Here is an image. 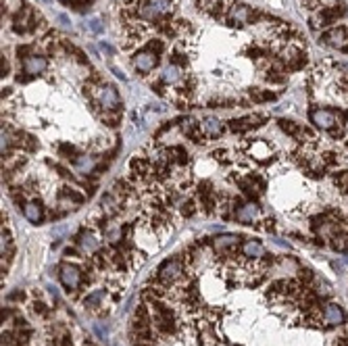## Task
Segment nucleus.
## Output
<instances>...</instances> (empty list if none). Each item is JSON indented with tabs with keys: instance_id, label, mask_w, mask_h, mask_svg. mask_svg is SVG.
Listing matches in <instances>:
<instances>
[{
	"instance_id": "obj_1",
	"label": "nucleus",
	"mask_w": 348,
	"mask_h": 346,
	"mask_svg": "<svg viewBox=\"0 0 348 346\" xmlns=\"http://www.w3.org/2000/svg\"><path fill=\"white\" fill-rule=\"evenodd\" d=\"M171 11H173L171 0H146V3H142L140 9H138V15L146 21H155V19L169 15Z\"/></svg>"
},
{
	"instance_id": "obj_2",
	"label": "nucleus",
	"mask_w": 348,
	"mask_h": 346,
	"mask_svg": "<svg viewBox=\"0 0 348 346\" xmlns=\"http://www.w3.org/2000/svg\"><path fill=\"white\" fill-rule=\"evenodd\" d=\"M96 98H98V104L104 108V110H115L119 106V94L113 86H100V88H96Z\"/></svg>"
},
{
	"instance_id": "obj_3",
	"label": "nucleus",
	"mask_w": 348,
	"mask_h": 346,
	"mask_svg": "<svg viewBox=\"0 0 348 346\" xmlns=\"http://www.w3.org/2000/svg\"><path fill=\"white\" fill-rule=\"evenodd\" d=\"M311 123H315L321 130H331L338 123V115L327 108H317V110H311Z\"/></svg>"
},
{
	"instance_id": "obj_4",
	"label": "nucleus",
	"mask_w": 348,
	"mask_h": 346,
	"mask_svg": "<svg viewBox=\"0 0 348 346\" xmlns=\"http://www.w3.org/2000/svg\"><path fill=\"white\" fill-rule=\"evenodd\" d=\"M132 63H134V67H136L140 73H148V71H152V69H155V65H157V54L150 52V50H142V52L136 54Z\"/></svg>"
},
{
	"instance_id": "obj_5",
	"label": "nucleus",
	"mask_w": 348,
	"mask_h": 346,
	"mask_svg": "<svg viewBox=\"0 0 348 346\" xmlns=\"http://www.w3.org/2000/svg\"><path fill=\"white\" fill-rule=\"evenodd\" d=\"M59 271H61L59 275H61V282H63L65 288L75 290V288L79 286V282H81V273H79L77 267H73V265H61Z\"/></svg>"
},
{
	"instance_id": "obj_6",
	"label": "nucleus",
	"mask_w": 348,
	"mask_h": 346,
	"mask_svg": "<svg viewBox=\"0 0 348 346\" xmlns=\"http://www.w3.org/2000/svg\"><path fill=\"white\" fill-rule=\"evenodd\" d=\"M250 17H253V13H250L248 5H242V3H236L229 9V15H227L231 25H244V23L250 21Z\"/></svg>"
},
{
	"instance_id": "obj_7",
	"label": "nucleus",
	"mask_w": 348,
	"mask_h": 346,
	"mask_svg": "<svg viewBox=\"0 0 348 346\" xmlns=\"http://www.w3.org/2000/svg\"><path fill=\"white\" fill-rule=\"evenodd\" d=\"M179 273H182V265H179V261H177V259L165 261L163 265H161V269H159L161 280H165V282H171V280L179 278Z\"/></svg>"
},
{
	"instance_id": "obj_8",
	"label": "nucleus",
	"mask_w": 348,
	"mask_h": 346,
	"mask_svg": "<svg viewBox=\"0 0 348 346\" xmlns=\"http://www.w3.org/2000/svg\"><path fill=\"white\" fill-rule=\"evenodd\" d=\"M48 67V61L44 57H27L23 61V71L27 75H38V73H44Z\"/></svg>"
},
{
	"instance_id": "obj_9",
	"label": "nucleus",
	"mask_w": 348,
	"mask_h": 346,
	"mask_svg": "<svg viewBox=\"0 0 348 346\" xmlns=\"http://www.w3.org/2000/svg\"><path fill=\"white\" fill-rule=\"evenodd\" d=\"M200 128H202V132H204V136H208V138H219L221 132H223V123H221L219 119H215V117H204L202 123H200Z\"/></svg>"
},
{
	"instance_id": "obj_10",
	"label": "nucleus",
	"mask_w": 348,
	"mask_h": 346,
	"mask_svg": "<svg viewBox=\"0 0 348 346\" xmlns=\"http://www.w3.org/2000/svg\"><path fill=\"white\" fill-rule=\"evenodd\" d=\"M257 215H259V209H257L255 202H246L236 211V219H238L240 223H253Z\"/></svg>"
},
{
	"instance_id": "obj_11",
	"label": "nucleus",
	"mask_w": 348,
	"mask_h": 346,
	"mask_svg": "<svg viewBox=\"0 0 348 346\" xmlns=\"http://www.w3.org/2000/svg\"><path fill=\"white\" fill-rule=\"evenodd\" d=\"M323 40L329 44V46H336V48H344L346 44H348V32L346 30H331V32H327L325 36H323Z\"/></svg>"
},
{
	"instance_id": "obj_12",
	"label": "nucleus",
	"mask_w": 348,
	"mask_h": 346,
	"mask_svg": "<svg viewBox=\"0 0 348 346\" xmlns=\"http://www.w3.org/2000/svg\"><path fill=\"white\" fill-rule=\"evenodd\" d=\"M323 319L327 325H340L344 321V311L338 304H327L325 311H323Z\"/></svg>"
},
{
	"instance_id": "obj_13",
	"label": "nucleus",
	"mask_w": 348,
	"mask_h": 346,
	"mask_svg": "<svg viewBox=\"0 0 348 346\" xmlns=\"http://www.w3.org/2000/svg\"><path fill=\"white\" fill-rule=\"evenodd\" d=\"M242 253H244V257L259 259V257L265 255V248H263V246H261L257 240H246V242L242 244Z\"/></svg>"
},
{
	"instance_id": "obj_14",
	"label": "nucleus",
	"mask_w": 348,
	"mask_h": 346,
	"mask_svg": "<svg viewBox=\"0 0 348 346\" xmlns=\"http://www.w3.org/2000/svg\"><path fill=\"white\" fill-rule=\"evenodd\" d=\"M23 215L27 221H32V223H40L42 221V206L38 202H27L23 206Z\"/></svg>"
},
{
	"instance_id": "obj_15",
	"label": "nucleus",
	"mask_w": 348,
	"mask_h": 346,
	"mask_svg": "<svg viewBox=\"0 0 348 346\" xmlns=\"http://www.w3.org/2000/svg\"><path fill=\"white\" fill-rule=\"evenodd\" d=\"M94 165H96V159H94V157H77V159L73 161V167H75V171H77V173H81V175L90 173V171L94 169Z\"/></svg>"
},
{
	"instance_id": "obj_16",
	"label": "nucleus",
	"mask_w": 348,
	"mask_h": 346,
	"mask_svg": "<svg viewBox=\"0 0 348 346\" xmlns=\"http://www.w3.org/2000/svg\"><path fill=\"white\" fill-rule=\"evenodd\" d=\"M182 79V69H179L177 65H167L163 69V81H167V84H175V81Z\"/></svg>"
},
{
	"instance_id": "obj_17",
	"label": "nucleus",
	"mask_w": 348,
	"mask_h": 346,
	"mask_svg": "<svg viewBox=\"0 0 348 346\" xmlns=\"http://www.w3.org/2000/svg\"><path fill=\"white\" fill-rule=\"evenodd\" d=\"M215 248L217 251H225L227 246H234V244H238V236H234V234H225V236H217L213 240Z\"/></svg>"
},
{
	"instance_id": "obj_18",
	"label": "nucleus",
	"mask_w": 348,
	"mask_h": 346,
	"mask_svg": "<svg viewBox=\"0 0 348 346\" xmlns=\"http://www.w3.org/2000/svg\"><path fill=\"white\" fill-rule=\"evenodd\" d=\"M257 121H261V117H246V119H240V121H231V130L234 132H244V130H250L253 126H257Z\"/></svg>"
},
{
	"instance_id": "obj_19",
	"label": "nucleus",
	"mask_w": 348,
	"mask_h": 346,
	"mask_svg": "<svg viewBox=\"0 0 348 346\" xmlns=\"http://www.w3.org/2000/svg\"><path fill=\"white\" fill-rule=\"evenodd\" d=\"M79 244H81V248L86 253H96V251H98V242H96V238L92 236V234H83Z\"/></svg>"
},
{
	"instance_id": "obj_20",
	"label": "nucleus",
	"mask_w": 348,
	"mask_h": 346,
	"mask_svg": "<svg viewBox=\"0 0 348 346\" xmlns=\"http://www.w3.org/2000/svg\"><path fill=\"white\" fill-rule=\"evenodd\" d=\"M333 248L336 251H340V253H344V251H348V236L346 234H340V236H333Z\"/></svg>"
},
{
	"instance_id": "obj_21",
	"label": "nucleus",
	"mask_w": 348,
	"mask_h": 346,
	"mask_svg": "<svg viewBox=\"0 0 348 346\" xmlns=\"http://www.w3.org/2000/svg\"><path fill=\"white\" fill-rule=\"evenodd\" d=\"M253 152H257L259 159H267V157H269V148H267V144H265V142H255Z\"/></svg>"
},
{
	"instance_id": "obj_22",
	"label": "nucleus",
	"mask_w": 348,
	"mask_h": 346,
	"mask_svg": "<svg viewBox=\"0 0 348 346\" xmlns=\"http://www.w3.org/2000/svg\"><path fill=\"white\" fill-rule=\"evenodd\" d=\"M198 7L202 9V11H208V13H213L217 7H219V0H200L198 3Z\"/></svg>"
},
{
	"instance_id": "obj_23",
	"label": "nucleus",
	"mask_w": 348,
	"mask_h": 346,
	"mask_svg": "<svg viewBox=\"0 0 348 346\" xmlns=\"http://www.w3.org/2000/svg\"><path fill=\"white\" fill-rule=\"evenodd\" d=\"M104 296V292L102 290H98V292H94V294H90L88 298H86V307H92V304H96V302H100V298Z\"/></svg>"
},
{
	"instance_id": "obj_24",
	"label": "nucleus",
	"mask_w": 348,
	"mask_h": 346,
	"mask_svg": "<svg viewBox=\"0 0 348 346\" xmlns=\"http://www.w3.org/2000/svg\"><path fill=\"white\" fill-rule=\"evenodd\" d=\"M11 148V136L9 134H3V155H7Z\"/></svg>"
},
{
	"instance_id": "obj_25",
	"label": "nucleus",
	"mask_w": 348,
	"mask_h": 346,
	"mask_svg": "<svg viewBox=\"0 0 348 346\" xmlns=\"http://www.w3.org/2000/svg\"><path fill=\"white\" fill-rule=\"evenodd\" d=\"M90 30H92V32H96V34H100V32H102L100 19H92V21H90Z\"/></svg>"
},
{
	"instance_id": "obj_26",
	"label": "nucleus",
	"mask_w": 348,
	"mask_h": 346,
	"mask_svg": "<svg viewBox=\"0 0 348 346\" xmlns=\"http://www.w3.org/2000/svg\"><path fill=\"white\" fill-rule=\"evenodd\" d=\"M110 69H113V73H115V75H117V77H121V79H123V81H125V79H128V77H125V73H123V71H121V69H117V67H110Z\"/></svg>"
},
{
	"instance_id": "obj_27",
	"label": "nucleus",
	"mask_w": 348,
	"mask_h": 346,
	"mask_svg": "<svg viewBox=\"0 0 348 346\" xmlns=\"http://www.w3.org/2000/svg\"><path fill=\"white\" fill-rule=\"evenodd\" d=\"M57 19L61 21L63 27H69V19H67V15H57Z\"/></svg>"
},
{
	"instance_id": "obj_28",
	"label": "nucleus",
	"mask_w": 348,
	"mask_h": 346,
	"mask_svg": "<svg viewBox=\"0 0 348 346\" xmlns=\"http://www.w3.org/2000/svg\"><path fill=\"white\" fill-rule=\"evenodd\" d=\"M300 3H304V5H309V7H315V5H317V0H300Z\"/></svg>"
},
{
	"instance_id": "obj_29",
	"label": "nucleus",
	"mask_w": 348,
	"mask_h": 346,
	"mask_svg": "<svg viewBox=\"0 0 348 346\" xmlns=\"http://www.w3.org/2000/svg\"><path fill=\"white\" fill-rule=\"evenodd\" d=\"M61 3H69V0H61Z\"/></svg>"
},
{
	"instance_id": "obj_30",
	"label": "nucleus",
	"mask_w": 348,
	"mask_h": 346,
	"mask_svg": "<svg viewBox=\"0 0 348 346\" xmlns=\"http://www.w3.org/2000/svg\"><path fill=\"white\" fill-rule=\"evenodd\" d=\"M346 263H348V259H346Z\"/></svg>"
},
{
	"instance_id": "obj_31",
	"label": "nucleus",
	"mask_w": 348,
	"mask_h": 346,
	"mask_svg": "<svg viewBox=\"0 0 348 346\" xmlns=\"http://www.w3.org/2000/svg\"><path fill=\"white\" fill-rule=\"evenodd\" d=\"M44 3H46V0H44Z\"/></svg>"
}]
</instances>
